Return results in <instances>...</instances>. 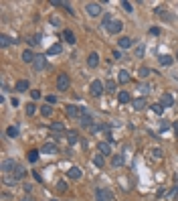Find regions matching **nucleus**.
<instances>
[{"instance_id": "f257e3e1", "label": "nucleus", "mask_w": 178, "mask_h": 201, "mask_svg": "<svg viewBox=\"0 0 178 201\" xmlns=\"http://www.w3.org/2000/svg\"><path fill=\"white\" fill-rule=\"evenodd\" d=\"M79 108H81V114H79V124H81L83 128L95 126V120H93V116L89 114V110L85 108V106H79Z\"/></svg>"}, {"instance_id": "f03ea898", "label": "nucleus", "mask_w": 178, "mask_h": 201, "mask_svg": "<svg viewBox=\"0 0 178 201\" xmlns=\"http://www.w3.org/2000/svg\"><path fill=\"white\" fill-rule=\"evenodd\" d=\"M95 199L97 201H111L113 195H111V191L105 189V187H97L95 189Z\"/></svg>"}, {"instance_id": "7ed1b4c3", "label": "nucleus", "mask_w": 178, "mask_h": 201, "mask_svg": "<svg viewBox=\"0 0 178 201\" xmlns=\"http://www.w3.org/2000/svg\"><path fill=\"white\" fill-rule=\"evenodd\" d=\"M89 92H91V96H95V98H99L101 93L105 92V85L101 83L99 79H95V81H91V85H89Z\"/></svg>"}, {"instance_id": "20e7f679", "label": "nucleus", "mask_w": 178, "mask_h": 201, "mask_svg": "<svg viewBox=\"0 0 178 201\" xmlns=\"http://www.w3.org/2000/svg\"><path fill=\"white\" fill-rule=\"evenodd\" d=\"M69 85H71V77L67 73H61L57 77V89H61V92H65V89H69Z\"/></svg>"}, {"instance_id": "39448f33", "label": "nucleus", "mask_w": 178, "mask_h": 201, "mask_svg": "<svg viewBox=\"0 0 178 201\" xmlns=\"http://www.w3.org/2000/svg\"><path fill=\"white\" fill-rule=\"evenodd\" d=\"M16 167H18V162H16L14 159H4V161H2V173L8 175V173H12Z\"/></svg>"}, {"instance_id": "423d86ee", "label": "nucleus", "mask_w": 178, "mask_h": 201, "mask_svg": "<svg viewBox=\"0 0 178 201\" xmlns=\"http://www.w3.org/2000/svg\"><path fill=\"white\" fill-rule=\"evenodd\" d=\"M32 67H35V71L47 69V55H37V59H35V63H32Z\"/></svg>"}, {"instance_id": "0eeeda50", "label": "nucleus", "mask_w": 178, "mask_h": 201, "mask_svg": "<svg viewBox=\"0 0 178 201\" xmlns=\"http://www.w3.org/2000/svg\"><path fill=\"white\" fill-rule=\"evenodd\" d=\"M65 114H67L69 118H79L81 108H79V106H73V104H67V106H65Z\"/></svg>"}, {"instance_id": "6e6552de", "label": "nucleus", "mask_w": 178, "mask_h": 201, "mask_svg": "<svg viewBox=\"0 0 178 201\" xmlns=\"http://www.w3.org/2000/svg\"><path fill=\"white\" fill-rule=\"evenodd\" d=\"M67 177H69V179H73V181H79V179L83 177L81 167H71V169L67 171Z\"/></svg>"}, {"instance_id": "1a4fd4ad", "label": "nucleus", "mask_w": 178, "mask_h": 201, "mask_svg": "<svg viewBox=\"0 0 178 201\" xmlns=\"http://www.w3.org/2000/svg\"><path fill=\"white\" fill-rule=\"evenodd\" d=\"M111 35H117V33H121V29H124V23L121 20H111L109 23V27H105Z\"/></svg>"}, {"instance_id": "9d476101", "label": "nucleus", "mask_w": 178, "mask_h": 201, "mask_svg": "<svg viewBox=\"0 0 178 201\" xmlns=\"http://www.w3.org/2000/svg\"><path fill=\"white\" fill-rule=\"evenodd\" d=\"M85 10H87V14L89 16H97V14H101V6L97 2H89L87 6H85Z\"/></svg>"}, {"instance_id": "9b49d317", "label": "nucleus", "mask_w": 178, "mask_h": 201, "mask_svg": "<svg viewBox=\"0 0 178 201\" xmlns=\"http://www.w3.org/2000/svg\"><path fill=\"white\" fill-rule=\"evenodd\" d=\"M97 151H99V155H103V156L111 155V142H107V140L99 142V144H97Z\"/></svg>"}, {"instance_id": "f8f14e48", "label": "nucleus", "mask_w": 178, "mask_h": 201, "mask_svg": "<svg viewBox=\"0 0 178 201\" xmlns=\"http://www.w3.org/2000/svg\"><path fill=\"white\" fill-rule=\"evenodd\" d=\"M51 130L55 132V136H61V134H67V128L63 122H53L51 124Z\"/></svg>"}, {"instance_id": "ddd939ff", "label": "nucleus", "mask_w": 178, "mask_h": 201, "mask_svg": "<svg viewBox=\"0 0 178 201\" xmlns=\"http://www.w3.org/2000/svg\"><path fill=\"white\" fill-rule=\"evenodd\" d=\"M41 152H45V155H57L59 148H57V144H53V142H45L43 148H41Z\"/></svg>"}, {"instance_id": "4468645a", "label": "nucleus", "mask_w": 178, "mask_h": 201, "mask_svg": "<svg viewBox=\"0 0 178 201\" xmlns=\"http://www.w3.org/2000/svg\"><path fill=\"white\" fill-rule=\"evenodd\" d=\"M10 175H12V179H16V181H22V179L27 177V171H24V167H20V165H18Z\"/></svg>"}, {"instance_id": "2eb2a0df", "label": "nucleus", "mask_w": 178, "mask_h": 201, "mask_svg": "<svg viewBox=\"0 0 178 201\" xmlns=\"http://www.w3.org/2000/svg\"><path fill=\"white\" fill-rule=\"evenodd\" d=\"M67 142H69L71 146H75V144L79 142V132L77 130H67Z\"/></svg>"}, {"instance_id": "dca6fc26", "label": "nucleus", "mask_w": 178, "mask_h": 201, "mask_svg": "<svg viewBox=\"0 0 178 201\" xmlns=\"http://www.w3.org/2000/svg\"><path fill=\"white\" fill-rule=\"evenodd\" d=\"M160 104H162L164 108H170V106H174V98H172L170 93H162V96H160Z\"/></svg>"}, {"instance_id": "f3484780", "label": "nucleus", "mask_w": 178, "mask_h": 201, "mask_svg": "<svg viewBox=\"0 0 178 201\" xmlns=\"http://www.w3.org/2000/svg\"><path fill=\"white\" fill-rule=\"evenodd\" d=\"M117 47H120V49H130V47H134V39H130V37H121V39L117 41Z\"/></svg>"}, {"instance_id": "a211bd4d", "label": "nucleus", "mask_w": 178, "mask_h": 201, "mask_svg": "<svg viewBox=\"0 0 178 201\" xmlns=\"http://www.w3.org/2000/svg\"><path fill=\"white\" fill-rule=\"evenodd\" d=\"M20 57H22V61H24V63H35L37 55L32 53L31 49H27V51H22V55H20Z\"/></svg>"}, {"instance_id": "6ab92c4d", "label": "nucleus", "mask_w": 178, "mask_h": 201, "mask_svg": "<svg viewBox=\"0 0 178 201\" xmlns=\"http://www.w3.org/2000/svg\"><path fill=\"white\" fill-rule=\"evenodd\" d=\"M28 85H31V83H28L27 79H20V81H16L14 89H16V92H18V93H24V92H27V89H28Z\"/></svg>"}, {"instance_id": "aec40b11", "label": "nucleus", "mask_w": 178, "mask_h": 201, "mask_svg": "<svg viewBox=\"0 0 178 201\" xmlns=\"http://www.w3.org/2000/svg\"><path fill=\"white\" fill-rule=\"evenodd\" d=\"M87 65H89V67H97V65H99V55H97V53H89Z\"/></svg>"}, {"instance_id": "412c9836", "label": "nucleus", "mask_w": 178, "mask_h": 201, "mask_svg": "<svg viewBox=\"0 0 178 201\" xmlns=\"http://www.w3.org/2000/svg\"><path fill=\"white\" fill-rule=\"evenodd\" d=\"M160 65H164V67H170L172 63H174V57H170V55H160Z\"/></svg>"}, {"instance_id": "4be33fe9", "label": "nucleus", "mask_w": 178, "mask_h": 201, "mask_svg": "<svg viewBox=\"0 0 178 201\" xmlns=\"http://www.w3.org/2000/svg\"><path fill=\"white\" fill-rule=\"evenodd\" d=\"M63 37H65V41L69 43V45H75V35H73V31H69V29H65V31H63Z\"/></svg>"}, {"instance_id": "5701e85b", "label": "nucleus", "mask_w": 178, "mask_h": 201, "mask_svg": "<svg viewBox=\"0 0 178 201\" xmlns=\"http://www.w3.org/2000/svg\"><path fill=\"white\" fill-rule=\"evenodd\" d=\"M59 53H63V45H61V43H57V45H53L51 49H47V55H59Z\"/></svg>"}, {"instance_id": "b1692460", "label": "nucleus", "mask_w": 178, "mask_h": 201, "mask_svg": "<svg viewBox=\"0 0 178 201\" xmlns=\"http://www.w3.org/2000/svg\"><path fill=\"white\" fill-rule=\"evenodd\" d=\"M14 39H10V37H8V35H0V45H2V47H10V45H14Z\"/></svg>"}, {"instance_id": "393cba45", "label": "nucleus", "mask_w": 178, "mask_h": 201, "mask_svg": "<svg viewBox=\"0 0 178 201\" xmlns=\"http://www.w3.org/2000/svg\"><path fill=\"white\" fill-rule=\"evenodd\" d=\"M146 106H148V104H146V100H144V98H138V100H134V108L138 110V112H142Z\"/></svg>"}, {"instance_id": "a878e982", "label": "nucleus", "mask_w": 178, "mask_h": 201, "mask_svg": "<svg viewBox=\"0 0 178 201\" xmlns=\"http://www.w3.org/2000/svg\"><path fill=\"white\" fill-rule=\"evenodd\" d=\"M156 14H158V16H162V19H166V20H172V16L170 14H168V12H166V8H164V6H158V8H156Z\"/></svg>"}, {"instance_id": "bb28decb", "label": "nucleus", "mask_w": 178, "mask_h": 201, "mask_svg": "<svg viewBox=\"0 0 178 201\" xmlns=\"http://www.w3.org/2000/svg\"><path fill=\"white\" fill-rule=\"evenodd\" d=\"M6 136L8 138H16V136H18V126H8L6 128Z\"/></svg>"}, {"instance_id": "cd10ccee", "label": "nucleus", "mask_w": 178, "mask_h": 201, "mask_svg": "<svg viewBox=\"0 0 178 201\" xmlns=\"http://www.w3.org/2000/svg\"><path fill=\"white\" fill-rule=\"evenodd\" d=\"M93 165H95L97 169H101V167L105 165V159H103V155H95V156H93Z\"/></svg>"}, {"instance_id": "c85d7f7f", "label": "nucleus", "mask_w": 178, "mask_h": 201, "mask_svg": "<svg viewBox=\"0 0 178 201\" xmlns=\"http://www.w3.org/2000/svg\"><path fill=\"white\" fill-rule=\"evenodd\" d=\"M124 165V156L121 155H113L111 156V167H121Z\"/></svg>"}, {"instance_id": "c756f323", "label": "nucleus", "mask_w": 178, "mask_h": 201, "mask_svg": "<svg viewBox=\"0 0 178 201\" xmlns=\"http://www.w3.org/2000/svg\"><path fill=\"white\" fill-rule=\"evenodd\" d=\"M117 102H120V104H128V102H130V93L128 92H120V93H117Z\"/></svg>"}, {"instance_id": "7c9ffc66", "label": "nucleus", "mask_w": 178, "mask_h": 201, "mask_svg": "<svg viewBox=\"0 0 178 201\" xmlns=\"http://www.w3.org/2000/svg\"><path fill=\"white\" fill-rule=\"evenodd\" d=\"M117 81H120V83H128V81H130V73H128L126 69H121V71H120V77H117Z\"/></svg>"}, {"instance_id": "2f4dec72", "label": "nucleus", "mask_w": 178, "mask_h": 201, "mask_svg": "<svg viewBox=\"0 0 178 201\" xmlns=\"http://www.w3.org/2000/svg\"><path fill=\"white\" fill-rule=\"evenodd\" d=\"M24 112H27V116H32V114L37 112V106L32 104V102H28V104H27V108H24Z\"/></svg>"}, {"instance_id": "473e14b6", "label": "nucleus", "mask_w": 178, "mask_h": 201, "mask_svg": "<svg viewBox=\"0 0 178 201\" xmlns=\"http://www.w3.org/2000/svg\"><path fill=\"white\" fill-rule=\"evenodd\" d=\"M27 159L31 161V162H37V161H39V151H28Z\"/></svg>"}, {"instance_id": "72a5a7b5", "label": "nucleus", "mask_w": 178, "mask_h": 201, "mask_svg": "<svg viewBox=\"0 0 178 201\" xmlns=\"http://www.w3.org/2000/svg\"><path fill=\"white\" fill-rule=\"evenodd\" d=\"M152 110H154L158 116H162V112H164V106L160 104V102H156V104H152Z\"/></svg>"}, {"instance_id": "f704fd0d", "label": "nucleus", "mask_w": 178, "mask_h": 201, "mask_svg": "<svg viewBox=\"0 0 178 201\" xmlns=\"http://www.w3.org/2000/svg\"><path fill=\"white\" fill-rule=\"evenodd\" d=\"M138 73H140V77H148V75L152 73V69H150V67H140Z\"/></svg>"}, {"instance_id": "c9c22d12", "label": "nucleus", "mask_w": 178, "mask_h": 201, "mask_svg": "<svg viewBox=\"0 0 178 201\" xmlns=\"http://www.w3.org/2000/svg\"><path fill=\"white\" fill-rule=\"evenodd\" d=\"M41 112H43V116H51V114H53V108H51V106H41Z\"/></svg>"}, {"instance_id": "e433bc0d", "label": "nucleus", "mask_w": 178, "mask_h": 201, "mask_svg": "<svg viewBox=\"0 0 178 201\" xmlns=\"http://www.w3.org/2000/svg\"><path fill=\"white\" fill-rule=\"evenodd\" d=\"M57 191L65 193V191H67V183H65V181H59V183H57Z\"/></svg>"}, {"instance_id": "4c0bfd02", "label": "nucleus", "mask_w": 178, "mask_h": 201, "mask_svg": "<svg viewBox=\"0 0 178 201\" xmlns=\"http://www.w3.org/2000/svg\"><path fill=\"white\" fill-rule=\"evenodd\" d=\"M113 89H116V81L109 79L107 83H105V92H113Z\"/></svg>"}, {"instance_id": "58836bf2", "label": "nucleus", "mask_w": 178, "mask_h": 201, "mask_svg": "<svg viewBox=\"0 0 178 201\" xmlns=\"http://www.w3.org/2000/svg\"><path fill=\"white\" fill-rule=\"evenodd\" d=\"M152 155H154V159H162V148H154V151H152Z\"/></svg>"}, {"instance_id": "ea45409f", "label": "nucleus", "mask_w": 178, "mask_h": 201, "mask_svg": "<svg viewBox=\"0 0 178 201\" xmlns=\"http://www.w3.org/2000/svg\"><path fill=\"white\" fill-rule=\"evenodd\" d=\"M144 51H146V49H144V45H138V47H136V57H142Z\"/></svg>"}, {"instance_id": "a19ab883", "label": "nucleus", "mask_w": 178, "mask_h": 201, "mask_svg": "<svg viewBox=\"0 0 178 201\" xmlns=\"http://www.w3.org/2000/svg\"><path fill=\"white\" fill-rule=\"evenodd\" d=\"M121 6H124V10H126V12H132V10H134L132 2H121Z\"/></svg>"}, {"instance_id": "79ce46f5", "label": "nucleus", "mask_w": 178, "mask_h": 201, "mask_svg": "<svg viewBox=\"0 0 178 201\" xmlns=\"http://www.w3.org/2000/svg\"><path fill=\"white\" fill-rule=\"evenodd\" d=\"M111 57L116 59V61H120V59H124V57H121V51H120V49H116V51H113V53H111Z\"/></svg>"}, {"instance_id": "37998d69", "label": "nucleus", "mask_w": 178, "mask_h": 201, "mask_svg": "<svg viewBox=\"0 0 178 201\" xmlns=\"http://www.w3.org/2000/svg\"><path fill=\"white\" fill-rule=\"evenodd\" d=\"M51 24H53V27H59V24H61L59 16H51Z\"/></svg>"}, {"instance_id": "c03bdc74", "label": "nucleus", "mask_w": 178, "mask_h": 201, "mask_svg": "<svg viewBox=\"0 0 178 201\" xmlns=\"http://www.w3.org/2000/svg\"><path fill=\"white\" fill-rule=\"evenodd\" d=\"M31 96H32V100H39V98H41V89H32Z\"/></svg>"}, {"instance_id": "a18cd8bd", "label": "nucleus", "mask_w": 178, "mask_h": 201, "mask_svg": "<svg viewBox=\"0 0 178 201\" xmlns=\"http://www.w3.org/2000/svg\"><path fill=\"white\" fill-rule=\"evenodd\" d=\"M63 8H65V10L69 12V14H75V12H73V8H71V4H69V2H63Z\"/></svg>"}, {"instance_id": "49530a36", "label": "nucleus", "mask_w": 178, "mask_h": 201, "mask_svg": "<svg viewBox=\"0 0 178 201\" xmlns=\"http://www.w3.org/2000/svg\"><path fill=\"white\" fill-rule=\"evenodd\" d=\"M47 102H49V104H55V102H57V96H53V93H49V96H47Z\"/></svg>"}, {"instance_id": "de8ad7c7", "label": "nucleus", "mask_w": 178, "mask_h": 201, "mask_svg": "<svg viewBox=\"0 0 178 201\" xmlns=\"http://www.w3.org/2000/svg\"><path fill=\"white\" fill-rule=\"evenodd\" d=\"M150 33H152V35H160V29H158V27H152Z\"/></svg>"}, {"instance_id": "09e8293b", "label": "nucleus", "mask_w": 178, "mask_h": 201, "mask_svg": "<svg viewBox=\"0 0 178 201\" xmlns=\"http://www.w3.org/2000/svg\"><path fill=\"white\" fill-rule=\"evenodd\" d=\"M32 175H35V179H37V181H39V183H43V177H41V175L37 173V171H35V173H32Z\"/></svg>"}, {"instance_id": "8fccbe9b", "label": "nucleus", "mask_w": 178, "mask_h": 201, "mask_svg": "<svg viewBox=\"0 0 178 201\" xmlns=\"http://www.w3.org/2000/svg\"><path fill=\"white\" fill-rule=\"evenodd\" d=\"M140 89H142L144 93H148V92H150V85H142V87H140Z\"/></svg>"}, {"instance_id": "3c124183", "label": "nucleus", "mask_w": 178, "mask_h": 201, "mask_svg": "<svg viewBox=\"0 0 178 201\" xmlns=\"http://www.w3.org/2000/svg\"><path fill=\"white\" fill-rule=\"evenodd\" d=\"M20 201H32V197H28V195H24V197L20 199Z\"/></svg>"}, {"instance_id": "603ef678", "label": "nucleus", "mask_w": 178, "mask_h": 201, "mask_svg": "<svg viewBox=\"0 0 178 201\" xmlns=\"http://www.w3.org/2000/svg\"><path fill=\"white\" fill-rule=\"evenodd\" d=\"M176 61H178V51H176Z\"/></svg>"}, {"instance_id": "864d4df0", "label": "nucleus", "mask_w": 178, "mask_h": 201, "mask_svg": "<svg viewBox=\"0 0 178 201\" xmlns=\"http://www.w3.org/2000/svg\"><path fill=\"white\" fill-rule=\"evenodd\" d=\"M53 201H57V199H53Z\"/></svg>"}]
</instances>
